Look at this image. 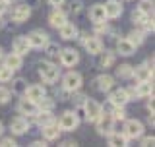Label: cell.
I'll list each match as a JSON object with an SVG mask.
<instances>
[{
    "instance_id": "obj_1",
    "label": "cell",
    "mask_w": 155,
    "mask_h": 147,
    "mask_svg": "<svg viewBox=\"0 0 155 147\" xmlns=\"http://www.w3.org/2000/svg\"><path fill=\"white\" fill-rule=\"evenodd\" d=\"M39 76L45 83H56L58 77H60V68L52 64L51 60H45L39 64Z\"/></svg>"
},
{
    "instance_id": "obj_2",
    "label": "cell",
    "mask_w": 155,
    "mask_h": 147,
    "mask_svg": "<svg viewBox=\"0 0 155 147\" xmlns=\"http://www.w3.org/2000/svg\"><path fill=\"white\" fill-rule=\"evenodd\" d=\"M56 124L60 128V132H74L80 126V116L76 114V110H66V112H62L60 120Z\"/></svg>"
},
{
    "instance_id": "obj_3",
    "label": "cell",
    "mask_w": 155,
    "mask_h": 147,
    "mask_svg": "<svg viewBox=\"0 0 155 147\" xmlns=\"http://www.w3.org/2000/svg\"><path fill=\"white\" fill-rule=\"evenodd\" d=\"M95 124H97V134L101 136H109L110 132H114V118L107 110L101 112V116L95 120Z\"/></svg>"
},
{
    "instance_id": "obj_4",
    "label": "cell",
    "mask_w": 155,
    "mask_h": 147,
    "mask_svg": "<svg viewBox=\"0 0 155 147\" xmlns=\"http://www.w3.org/2000/svg\"><path fill=\"white\" fill-rule=\"evenodd\" d=\"M81 83H84V77L80 72H68L62 77V89H66L68 93H74L81 87Z\"/></svg>"
},
{
    "instance_id": "obj_5",
    "label": "cell",
    "mask_w": 155,
    "mask_h": 147,
    "mask_svg": "<svg viewBox=\"0 0 155 147\" xmlns=\"http://www.w3.org/2000/svg\"><path fill=\"white\" fill-rule=\"evenodd\" d=\"M101 112H103V105H101V103H97L95 99H85L84 101V114H85L87 122H95L101 116Z\"/></svg>"
},
{
    "instance_id": "obj_6",
    "label": "cell",
    "mask_w": 155,
    "mask_h": 147,
    "mask_svg": "<svg viewBox=\"0 0 155 147\" xmlns=\"http://www.w3.org/2000/svg\"><path fill=\"white\" fill-rule=\"evenodd\" d=\"M122 134L128 139L142 138V136H143V124L140 120H126L124 122V132H122Z\"/></svg>"
},
{
    "instance_id": "obj_7",
    "label": "cell",
    "mask_w": 155,
    "mask_h": 147,
    "mask_svg": "<svg viewBox=\"0 0 155 147\" xmlns=\"http://www.w3.org/2000/svg\"><path fill=\"white\" fill-rule=\"evenodd\" d=\"M58 58H60V64L62 66L72 68V66H76L78 62H80V52H78L76 48H60Z\"/></svg>"
},
{
    "instance_id": "obj_8",
    "label": "cell",
    "mask_w": 155,
    "mask_h": 147,
    "mask_svg": "<svg viewBox=\"0 0 155 147\" xmlns=\"http://www.w3.org/2000/svg\"><path fill=\"white\" fill-rule=\"evenodd\" d=\"M10 16H12V21L16 23H23L27 21V18L31 16V6L25 2V4H18V6L12 8V12H10Z\"/></svg>"
},
{
    "instance_id": "obj_9",
    "label": "cell",
    "mask_w": 155,
    "mask_h": 147,
    "mask_svg": "<svg viewBox=\"0 0 155 147\" xmlns=\"http://www.w3.org/2000/svg\"><path fill=\"white\" fill-rule=\"evenodd\" d=\"M27 41H29V47L31 48H43L51 39H48V35L43 29H35V31H31L27 35Z\"/></svg>"
},
{
    "instance_id": "obj_10",
    "label": "cell",
    "mask_w": 155,
    "mask_h": 147,
    "mask_svg": "<svg viewBox=\"0 0 155 147\" xmlns=\"http://www.w3.org/2000/svg\"><path fill=\"white\" fill-rule=\"evenodd\" d=\"M130 101V95L124 87L120 89H110V95H109V103L113 106H126V103Z\"/></svg>"
},
{
    "instance_id": "obj_11",
    "label": "cell",
    "mask_w": 155,
    "mask_h": 147,
    "mask_svg": "<svg viewBox=\"0 0 155 147\" xmlns=\"http://www.w3.org/2000/svg\"><path fill=\"white\" fill-rule=\"evenodd\" d=\"M132 77H136L138 81H142V80H153V60H147L145 64L134 68Z\"/></svg>"
},
{
    "instance_id": "obj_12",
    "label": "cell",
    "mask_w": 155,
    "mask_h": 147,
    "mask_svg": "<svg viewBox=\"0 0 155 147\" xmlns=\"http://www.w3.org/2000/svg\"><path fill=\"white\" fill-rule=\"evenodd\" d=\"M10 130H12L14 136H23L29 132V120L25 116H16V118H12L10 122Z\"/></svg>"
},
{
    "instance_id": "obj_13",
    "label": "cell",
    "mask_w": 155,
    "mask_h": 147,
    "mask_svg": "<svg viewBox=\"0 0 155 147\" xmlns=\"http://www.w3.org/2000/svg\"><path fill=\"white\" fill-rule=\"evenodd\" d=\"M103 6H105V14H107V18H110V19L120 18V16H122V12H124L122 4H120L118 0H107Z\"/></svg>"
},
{
    "instance_id": "obj_14",
    "label": "cell",
    "mask_w": 155,
    "mask_h": 147,
    "mask_svg": "<svg viewBox=\"0 0 155 147\" xmlns=\"http://www.w3.org/2000/svg\"><path fill=\"white\" fill-rule=\"evenodd\" d=\"M136 97H149L153 95V80H142L134 85Z\"/></svg>"
},
{
    "instance_id": "obj_15",
    "label": "cell",
    "mask_w": 155,
    "mask_h": 147,
    "mask_svg": "<svg viewBox=\"0 0 155 147\" xmlns=\"http://www.w3.org/2000/svg\"><path fill=\"white\" fill-rule=\"evenodd\" d=\"M23 95L27 97V99H31V101H41L43 97L47 95V89L43 85H39V83H33V85H29V87H25V93Z\"/></svg>"
},
{
    "instance_id": "obj_16",
    "label": "cell",
    "mask_w": 155,
    "mask_h": 147,
    "mask_svg": "<svg viewBox=\"0 0 155 147\" xmlns=\"http://www.w3.org/2000/svg\"><path fill=\"white\" fill-rule=\"evenodd\" d=\"M41 134L47 141H54V139L60 138V128H58L56 122H51V124L41 126Z\"/></svg>"
},
{
    "instance_id": "obj_17",
    "label": "cell",
    "mask_w": 155,
    "mask_h": 147,
    "mask_svg": "<svg viewBox=\"0 0 155 147\" xmlns=\"http://www.w3.org/2000/svg\"><path fill=\"white\" fill-rule=\"evenodd\" d=\"M39 109H37V103L35 101H31V99H19V103H18V112L19 114H27V116H33L37 112Z\"/></svg>"
},
{
    "instance_id": "obj_18",
    "label": "cell",
    "mask_w": 155,
    "mask_h": 147,
    "mask_svg": "<svg viewBox=\"0 0 155 147\" xmlns=\"http://www.w3.org/2000/svg\"><path fill=\"white\" fill-rule=\"evenodd\" d=\"M12 48H14V52H18V54L25 56L27 52L31 51V47H29V41H27V35H19V37L14 39Z\"/></svg>"
},
{
    "instance_id": "obj_19",
    "label": "cell",
    "mask_w": 155,
    "mask_h": 147,
    "mask_svg": "<svg viewBox=\"0 0 155 147\" xmlns=\"http://www.w3.org/2000/svg\"><path fill=\"white\" fill-rule=\"evenodd\" d=\"M58 33H60V37L64 39V41H72V39H76L78 35H80L78 27L74 25V23H70V21H66L64 25L58 27Z\"/></svg>"
},
{
    "instance_id": "obj_20",
    "label": "cell",
    "mask_w": 155,
    "mask_h": 147,
    "mask_svg": "<svg viewBox=\"0 0 155 147\" xmlns=\"http://www.w3.org/2000/svg\"><path fill=\"white\" fill-rule=\"evenodd\" d=\"M116 52H118L120 56H132L136 52V47L128 41V37H124V39H118V41H116Z\"/></svg>"
},
{
    "instance_id": "obj_21",
    "label": "cell",
    "mask_w": 155,
    "mask_h": 147,
    "mask_svg": "<svg viewBox=\"0 0 155 147\" xmlns=\"http://www.w3.org/2000/svg\"><path fill=\"white\" fill-rule=\"evenodd\" d=\"M95 83H97V89L99 91L107 93V91H110L114 87V77L109 76V74H101V76L95 80Z\"/></svg>"
},
{
    "instance_id": "obj_22",
    "label": "cell",
    "mask_w": 155,
    "mask_h": 147,
    "mask_svg": "<svg viewBox=\"0 0 155 147\" xmlns=\"http://www.w3.org/2000/svg\"><path fill=\"white\" fill-rule=\"evenodd\" d=\"M89 19L93 23H99V21L109 19V18H107V14H105V6H103V4H93V6L89 8Z\"/></svg>"
},
{
    "instance_id": "obj_23",
    "label": "cell",
    "mask_w": 155,
    "mask_h": 147,
    "mask_svg": "<svg viewBox=\"0 0 155 147\" xmlns=\"http://www.w3.org/2000/svg\"><path fill=\"white\" fill-rule=\"evenodd\" d=\"M84 47H85V51L89 52V54H93V56H97L101 51H103V43H101L99 37H87V41L84 43Z\"/></svg>"
},
{
    "instance_id": "obj_24",
    "label": "cell",
    "mask_w": 155,
    "mask_h": 147,
    "mask_svg": "<svg viewBox=\"0 0 155 147\" xmlns=\"http://www.w3.org/2000/svg\"><path fill=\"white\" fill-rule=\"evenodd\" d=\"M107 141H109L110 147H124V145H128V138H126L124 134H120V132H110V134L107 136Z\"/></svg>"
},
{
    "instance_id": "obj_25",
    "label": "cell",
    "mask_w": 155,
    "mask_h": 147,
    "mask_svg": "<svg viewBox=\"0 0 155 147\" xmlns=\"http://www.w3.org/2000/svg\"><path fill=\"white\" fill-rule=\"evenodd\" d=\"M48 23H51V27H54V29H58L60 25H64L66 23V14L62 12L60 8H56L54 12L48 16Z\"/></svg>"
},
{
    "instance_id": "obj_26",
    "label": "cell",
    "mask_w": 155,
    "mask_h": 147,
    "mask_svg": "<svg viewBox=\"0 0 155 147\" xmlns=\"http://www.w3.org/2000/svg\"><path fill=\"white\" fill-rule=\"evenodd\" d=\"M4 64L10 66L14 72H16V70H19V68H21V64H23V56L18 54V52H12V54H8L6 58H4Z\"/></svg>"
},
{
    "instance_id": "obj_27",
    "label": "cell",
    "mask_w": 155,
    "mask_h": 147,
    "mask_svg": "<svg viewBox=\"0 0 155 147\" xmlns=\"http://www.w3.org/2000/svg\"><path fill=\"white\" fill-rule=\"evenodd\" d=\"M101 54V60H99V64H101V68H109V66H113L114 64V60H116V54L113 51H101L99 52Z\"/></svg>"
},
{
    "instance_id": "obj_28",
    "label": "cell",
    "mask_w": 155,
    "mask_h": 147,
    "mask_svg": "<svg viewBox=\"0 0 155 147\" xmlns=\"http://www.w3.org/2000/svg\"><path fill=\"white\" fill-rule=\"evenodd\" d=\"M25 87H27V83H25L23 77H16V80L12 81V93H16V95H23V93H25Z\"/></svg>"
},
{
    "instance_id": "obj_29",
    "label": "cell",
    "mask_w": 155,
    "mask_h": 147,
    "mask_svg": "<svg viewBox=\"0 0 155 147\" xmlns=\"http://www.w3.org/2000/svg\"><path fill=\"white\" fill-rule=\"evenodd\" d=\"M43 48H45V52H47V58H48V60H52V58H58V54H60V47H58L56 43H51V41H48Z\"/></svg>"
},
{
    "instance_id": "obj_30",
    "label": "cell",
    "mask_w": 155,
    "mask_h": 147,
    "mask_svg": "<svg viewBox=\"0 0 155 147\" xmlns=\"http://www.w3.org/2000/svg\"><path fill=\"white\" fill-rule=\"evenodd\" d=\"M132 74H134V68L130 66V64H120L118 68H116V76L122 77V80H130Z\"/></svg>"
},
{
    "instance_id": "obj_31",
    "label": "cell",
    "mask_w": 155,
    "mask_h": 147,
    "mask_svg": "<svg viewBox=\"0 0 155 147\" xmlns=\"http://www.w3.org/2000/svg\"><path fill=\"white\" fill-rule=\"evenodd\" d=\"M128 41L132 43L134 47H140V45H143V41H145V33L136 29V31H132V33L128 35Z\"/></svg>"
},
{
    "instance_id": "obj_32",
    "label": "cell",
    "mask_w": 155,
    "mask_h": 147,
    "mask_svg": "<svg viewBox=\"0 0 155 147\" xmlns=\"http://www.w3.org/2000/svg\"><path fill=\"white\" fill-rule=\"evenodd\" d=\"M138 12L145 14V16H151V14H153V0H140Z\"/></svg>"
},
{
    "instance_id": "obj_33",
    "label": "cell",
    "mask_w": 155,
    "mask_h": 147,
    "mask_svg": "<svg viewBox=\"0 0 155 147\" xmlns=\"http://www.w3.org/2000/svg\"><path fill=\"white\" fill-rule=\"evenodd\" d=\"M37 109H39V110H48V112H52V109H54V101L48 99V97L45 95L41 101H37Z\"/></svg>"
},
{
    "instance_id": "obj_34",
    "label": "cell",
    "mask_w": 155,
    "mask_h": 147,
    "mask_svg": "<svg viewBox=\"0 0 155 147\" xmlns=\"http://www.w3.org/2000/svg\"><path fill=\"white\" fill-rule=\"evenodd\" d=\"M14 77V70L10 66H6V64H2L0 66V81L2 83H6V81H10Z\"/></svg>"
},
{
    "instance_id": "obj_35",
    "label": "cell",
    "mask_w": 155,
    "mask_h": 147,
    "mask_svg": "<svg viewBox=\"0 0 155 147\" xmlns=\"http://www.w3.org/2000/svg\"><path fill=\"white\" fill-rule=\"evenodd\" d=\"M10 97H12V91L6 89V87H0V105H6Z\"/></svg>"
},
{
    "instance_id": "obj_36",
    "label": "cell",
    "mask_w": 155,
    "mask_h": 147,
    "mask_svg": "<svg viewBox=\"0 0 155 147\" xmlns=\"http://www.w3.org/2000/svg\"><path fill=\"white\" fill-rule=\"evenodd\" d=\"M66 12L80 14V12H81V2H80V0H72V2H70V6L66 8Z\"/></svg>"
},
{
    "instance_id": "obj_37",
    "label": "cell",
    "mask_w": 155,
    "mask_h": 147,
    "mask_svg": "<svg viewBox=\"0 0 155 147\" xmlns=\"http://www.w3.org/2000/svg\"><path fill=\"white\" fill-rule=\"evenodd\" d=\"M0 145H2V147H14V145H18V143H16V139H14V138H2V139H0Z\"/></svg>"
},
{
    "instance_id": "obj_38",
    "label": "cell",
    "mask_w": 155,
    "mask_h": 147,
    "mask_svg": "<svg viewBox=\"0 0 155 147\" xmlns=\"http://www.w3.org/2000/svg\"><path fill=\"white\" fill-rule=\"evenodd\" d=\"M155 143V138H153V136H147V138H142V145L143 147H151Z\"/></svg>"
},
{
    "instance_id": "obj_39",
    "label": "cell",
    "mask_w": 155,
    "mask_h": 147,
    "mask_svg": "<svg viewBox=\"0 0 155 147\" xmlns=\"http://www.w3.org/2000/svg\"><path fill=\"white\" fill-rule=\"evenodd\" d=\"M6 10H8V2H6V0H0V16H2Z\"/></svg>"
},
{
    "instance_id": "obj_40",
    "label": "cell",
    "mask_w": 155,
    "mask_h": 147,
    "mask_svg": "<svg viewBox=\"0 0 155 147\" xmlns=\"http://www.w3.org/2000/svg\"><path fill=\"white\" fill-rule=\"evenodd\" d=\"M66 0H48V4H51V6H54V8H58V6H62V4H64Z\"/></svg>"
},
{
    "instance_id": "obj_41",
    "label": "cell",
    "mask_w": 155,
    "mask_h": 147,
    "mask_svg": "<svg viewBox=\"0 0 155 147\" xmlns=\"http://www.w3.org/2000/svg\"><path fill=\"white\" fill-rule=\"evenodd\" d=\"M31 145H33V147H45V145H47V139H43V141H33Z\"/></svg>"
},
{
    "instance_id": "obj_42",
    "label": "cell",
    "mask_w": 155,
    "mask_h": 147,
    "mask_svg": "<svg viewBox=\"0 0 155 147\" xmlns=\"http://www.w3.org/2000/svg\"><path fill=\"white\" fill-rule=\"evenodd\" d=\"M87 37H89V35H87V33H84V35H81V37H80V43H81V45H84V43L87 41Z\"/></svg>"
},
{
    "instance_id": "obj_43",
    "label": "cell",
    "mask_w": 155,
    "mask_h": 147,
    "mask_svg": "<svg viewBox=\"0 0 155 147\" xmlns=\"http://www.w3.org/2000/svg\"><path fill=\"white\" fill-rule=\"evenodd\" d=\"M2 134H4V124L0 122V138H2Z\"/></svg>"
},
{
    "instance_id": "obj_44",
    "label": "cell",
    "mask_w": 155,
    "mask_h": 147,
    "mask_svg": "<svg viewBox=\"0 0 155 147\" xmlns=\"http://www.w3.org/2000/svg\"><path fill=\"white\" fill-rule=\"evenodd\" d=\"M4 58V52H2V47H0V60H2Z\"/></svg>"
},
{
    "instance_id": "obj_45",
    "label": "cell",
    "mask_w": 155,
    "mask_h": 147,
    "mask_svg": "<svg viewBox=\"0 0 155 147\" xmlns=\"http://www.w3.org/2000/svg\"><path fill=\"white\" fill-rule=\"evenodd\" d=\"M2 27H4V19L0 18V29H2Z\"/></svg>"
},
{
    "instance_id": "obj_46",
    "label": "cell",
    "mask_w": 155,
    "mask_h": 147,
    "mask_svg": "<svg viewBox=\"0 0 155 147\" xmlns=\"http://www.w3.org/2000/svg\"><path fill=\"white\" fill-rule=\"evenodd\" d=\"M6 2H8V4H12V2H18V0H6Z\"/></svg>"
}]
</instances>
